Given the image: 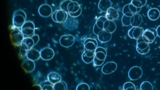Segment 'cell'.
I'll list each match as a JSON object with an SVG mask.
<instances>
[{"mask_svg": "<svg viewBox=\"0 0 160 90\" xmlns=\"http://www.w3.org/2000/svg\"><path fill=\"white\" fill-rule=\"evenodd\" d=\"M27 16L22 10L18 9L14 12L12 18L13 26L18 28H21L26 22Z\"/></svg>", "mask_w": 160, "mask_h": 90, "instance_id": "6da1fadb", "label": "cell"}, {"mask_svg": "<svg viewBox=\"0 0 160 90\" xmlns=\"http://www.w3.org/2000/svg\"><path fill=\"white\" fill-rule=\"evenodd\" d=\"M107 55L106 50L101 47H97L94 51L93 63L95 66H99L104 62Z\"/></svg>", "mask_w": 160, "mask_h": 90, "instance_id": "7a4b0ae2", "label": "cell"}, {"mask_svg": "<svg viewBox=\"0 0 160 90\" xmlns=\"http://www.w3.org/2000/svg\"><path fill=\"white\" fill-rule=\"evenodd\" d=\"M14 27L10 33L11 40L13 45L18 46L20 45L24 36L21 30L19 28Z\"/></svg>", "mask_w": 160, "mask_h": 90, "instance_id": "3957f363", "label": "cell"}, {"mask_svg": "<svg viewBox=\"0 0 160 90\" xmlns=\"http://www.w3.org/2000/svg\"><path fill=\"white\" fill-rule=\"evenodd\" d=\"M157 36L156 29L154 28L146 29L142 36L144 41L148 44L152 43Z\"/></svg>", "mask_w": 160, "mask_h": 90, "instance_id": "277c9868", "label": "cell"}, {"mask_svg": "<svg viewBox=\"0 0 160 90\" xmlns=\"http://www.w3.org/2000/svg\"><path fill=\"white\" fill-rule=\"evenodd\" d=\"M136 49L138 52L142 55L146 54L150 51L149 44L144 41L142 36L137 39Z\"/></svg>", "mask_w": 160, "mask_h": 90, "instance_id": "5b68a950", "label": "cell"}, {"mask_svg": "<svg viewBox=\"0 0 160 90\" xmlns=\"http://www.w3.org/2000/svg\"><path fill=\"white\" fill-rule=\"evenodd\" d=\"M21 30L24 37H31L35 34L34 24L31 21H26L21 28Z\"/></svg>", "mask_w": 160, "mask_h": 90, "instance_id": "8992f818", "label": "cell"}, {"mask_svg": "<svg viewBox=\"0 0 160 90\" xmlns=\"http://www.w3.org/2000/svg\"><path fill=\"white\" fill-rule=\"evenodd\" d=\"M68 12L62 10H56L52 15V20L57 23H63L67 20Z\"/></svg>", "mask_w": 160, "mask_h": 90, "instance_id": "52a82bcc", "label": "cell"}, {"mask_svg": "<svg viewBox=\"0 0 160 90\" xmlns=\"http://www.w3.org/2000/svg\"><path fill=\"white\" fill-rule=\"evenodd\" d=\"M143 71L139 67L134 66L132 67L129 70L128 76L132 80L135 81L139 79L142 76Z\"/></svg>", "mask_w": 160, "mask_h": 90, "instance_id": "ba28073f", "label": "cell"}, {"mask_svg": "<svg viewBox=\"0 0 160 90\" xmlns=\"http://www.w3.org/2000/svg\"><path fill=\"white\" fill-rule=\"evenodd\" d=\"M75 38L71 34L63 35L61 36L59 40L60 44L65 48H69L74 43Z\"/></svg>", "mask_w": 160, "mask_h": 90, "instance_id": "9c48e42d", "label": "cell"}, {"mask_svg": "<svg viewBox=\"0 0 160 90\" xmlns=\"http://www.w3.org/2000/svg\"><path fill=\"white\" fill-rule=\"evenodd\" d=\"M142 8L135 7L131 3L125 5L123 7L122 13L123 14L132 16L133 14L138 13L141 9Z\"/></svg>", "mask_w": 160, "mask_h": 90, "instance_id": "30bf717a", "label": "cell"}, {"mask_svg": "<svg viewBox=\"0 0 160 90\" xmlns=\"http://www.w3.org/2000/svg\"><path fill=\"white\" fill-rule=\"evenodd\" d=\"M107 19L104 16H100L96 19L93 28L94 33L97 35L98 33L104 29V24L105 22Z\"/></svg>", "mask_w": 160, "mask_h": 90, "instance_id": "8fae6325", "label": "cell"}, {"mask_svg": "<svg viewBox=\"0 0 160 90\" xmlns=\"http://www.w3.org/2000/svg\"><path fill=\"white\" fill-rule=\"evenodd\" d=\"M40 57L43 60L48 61L52 59L55 55L53 50L49 47H46L42 48L40 51Z\"/></svg>", "mask_w": 160, "mask_h": 90, "instance_id": "7c38bea8", "label": "cell"}, {"mask_svg": "<svg viewBox=\"0 0 160 90\" xmlns=\"http://www.w3.org/2000/svg\"><path fill=\"white\" fill-rule=\"evenodd\" d=\"M144 31L142 27H132L128 31V35L130 38L137 40L142 36Z\"/></svg>", "mask_w": 160, "mask_h": 90, "instance_id": "4fadbf2b", "label": "cell"}, {"mask_svg": "<svg viewBox=\"0 0 160 90\" xmlns=\"http://www.w3.org/2000/svg\"><path fill=\"white\" fill-rule=\"evenodd\" d=\"M117 68L116 63L114 62H109L105 63L102 68V72L104 74H108L115 72Z\"/></svg>", "mask_w": 160, "mask_h": 90, "instance_id": "5bb4252c", "label": "cell"}, {"mask_svg": "<svg viewBox=\"0 0 160 90\" xmlns=\"http://www.w3.org/2000/svg\"><path fill=\"white\" fill-rule=\"evenodd\" d=\"M38 12L41 16L44 18H47L52 14V9L48 4H44L41 5L39 7Z\"/></svg>", "mask_w": 160, "mask_h": 90, "instance_id": "9a60e30c", "label": "cell"}, {"mask_svg": "<svg viewBox=\"0 0 160 90\" xmlns=\"http://www.w3.org/2000/svg\"><path fill=\"white\" fill-rule=\"evenodd\" d=\"M98 43L97 40L94 38H88L84 42L83 46L84 50H88L94 51L98 47Z\"/></svg>", "mask_w": 160, "mask_h": 90, "instance_id": "2e32d148", "label": "cell"}, {"mask_svg": "<svg viewBox=\"0 0 160 90\" xmlns=\"http://www.w3.org/2000/svg\"><path fill=\"white\" fill-rule=\"evenodd\" d=\"M22 67L26 72L30 73L35 69V64L34 61L27 58L22 61Z\"/></svg>", "mask_w": 160, "mask_h": 90, "instance_id": "e0dca14e", "label": "cell"}, {"mask_svg": "<svg viewBox=\"0 0 160 90\" xmlns=\"http://www.w3.org/2000/svg\"><path fill=\"white\" fill-rule=\"evenodd\" d=\"M34 46V41L31 37H24L20 44L21 48L27 51L32 48Z\"/></svg>", "mask_w": 160, "mask_h": 90, "instance_id": "ac0fdd59", "label": "cell"}, {"mask_svg": "<svg viewBox=\"0 0 160 90\" xmlns=\"http://www.w3.org/2000/svg\"><path fill=\"white\" fill-rule=\"evenodd\" d=\"M94 56V51L84 50L82 55L83 61L86 63L89 64L93 61Z\"/></svg>", "mask_w": 160, "mask_h": 90, "instance_id": "d6986e66", "label": "cell"}, {"mask_svg": "<svg viewBox=\"0 0 160 90\" xmlns=\"http://www.w3.org/2000/svg\"><path fill=\"white\" fill-rule=\"evenodd\" d=\"M97 36L98 40L103 43L108 42L111 39L112 37V33L104 29L100 31Z\"/></svg>", "mask_w": 160, "mask_h": 90, "instance_id": "ffe728a7", "label": "cell"}, {"mask_svg": "<svg viewBox=\"0 0 160 90\" xmlns=\"http://www.w3.org/2000/svg\"><path fill=\"white\" fill-rule=\"evenodd\" d=\"M27 58L34 61L38 60L40 57V52L33 48L27 51Z\"/></svg>", "mask_w": 160, "mask_h": 90, "instance_id": "44dd1931", "label": "cell"}, {"mask_svg": "<svg viewBox=\"0 0 160 90\" xmlns=\"http://www.w3.org/2000/svg\"><path fill=\"white\" fill-rule=\"evenodd\" d=\"M119 16V14L116 10L111 7L107 10L105 17L108 20L113 21L117 19Z\"/></svg>", "mask_w": 160, "mask_h": 90, "instance_id": "7402d4cb", "label": "cell"}, {"mask_svg": "<svg viewBox=\"0 0 160 90\" xmlns=\"http://www.w3.org/2000/svg\"><path fill=\"white\" fill-rule=\"evenodd\" d=\"M147 16L150 20H156L160 16V12L159 9L156 8H151L148 11Z\"/></svg>", "mask_w": 160, "mask_h": 90, "instance_id": "603a6c76", "label": "cell"}, {"mask_svg": "<svg viewBox=\"0 0 160 90\" xmlns=\"http://www.w3.org/2000/svg\"><path fill=\"white\" fill-rule=\"evenodd\" d=\"M47 78L53 85L62 80L61 76L55 72H50L48 75Z\"/></svg>", "mask_w": 160, "mask_h": 90, "instance_id": "cb8c5ba5", "label": "cell"}, {"mask_svg": "<svg viewBox=\"0 0 160 90\" xmlns=\"http://www.w3.org/2000/svg\"><path fill=\"white\" fill-rule=\"evenodd\" d=\"M116 28V25L113 21L107 19L104 23V29L111 33L114 32Z\"/></svg>", "mask_w": 160, "mask_h": 90, "instance_id": "d4e9b609", "label": "cell"}, {"mask_svg": "<svg viewBox=\"0 0 160 90\" xmlns=\"http://www.w3.org/2000/svg\"><path fill=\"white\" fill-rule=\"evenodd\" d=\"M74 6L72 11L68 13L72 18H76L79 16L82 13V9L80 5L76 1H74Z\"/></svg>", "mask_w": 160, "mask_h": 90, "instance_id": "484cf974", "label": "cell"}, {"mask_svg": "<svg viewBox=\"0 0 160 90\" xmlns=\"http://www.w3.org/2000/svg\"><path fill=\"white\" fill-rule=\"evenodd\" d=\"M142 21V18L141 15L138 13L133 14L131 17V23L132 27H139Z\"/></svg>", "mask_w": 160, "mask_h": 90, "instance_id": "4316f807", "label": "cell"}, {"mask_svg": "<svg viewBox=\"0 0 160 90\" xmlns=\"http://www.w3.org/2000/svg\"><path fill=\"white\" fill-rule=\"evenodd\" d=\"M112 3L110 0H100L98 3L99 9L101 11L106 12L111 7Z\"/></svg>", "mask_w": 160, "mask_h": 90, "instance_id": "83f0119b", "label": "cell"}, {"mask_svg": "<svg viewBox=\"0 0 160 90\" xmlns=\"http://www.w3.org/2000/svg\"><path fill=\"white\" fill-rule=\"evenodd\" d=\"M42 90H54L53 84L48 80H45L39 84Z\"/></svg>", "mask_w": 160, "mask_h": 90, "instance_id": "f1b7e54d", "label": "cell"}, {"mask_svg": "<svg viewBox=\"0 0 160 90\" xmlns=\"http://www.w3.org/2000/svg\"><path fill=\"white\" fill-rule=\"evenodd\" d=\"M74 3V1L72 0H65L61 3L60 8L68 12L69 8Z\"/></svg>", "mask_w": 160, "mask_h": 90, "instance_id": "f546056e", "label": "cell"}, {"mask_svg": "<svg viewBox=\"0 0 160 90\" xmlns=\"http://www.w3.org/2000/svg\"><path fill=\"white\" fill-rule=\"evenodd\" d=\"M67 84L63 81L61 80L53 85L54 90H67Z\"/></svg>", "mask_w": 160, "mask_h": 90, "instance_id": "4dcf8cb0", "label": "cell"}, {"mask_svg": "<svg viewBox=\"0 0 160 90\" xmlns=\"http://www.w3.org/2000/svg\"><path fill=\"white\" fill-rule=\"evenodd\" d=\"M147 2V0H132L131 3L136 7L142 8L146 5Z\"/></svg>", "mask_w": 160, "mask_h": 90, "instance_id": "1f68e13d", "label": "cell"}, {"mask_svg": "<svg viewBox=\"0 0 160 90\" xmlns=\"http://www.w3.org/2000/svg\"><path fill=\"white\" fill-rule=\"evenodd\" d=\"M141 90H152L153 87L152 84L148 81L143 82L140 86Z\"/></svg>", "mask_w": 160, "mask_h": 90, "instance_id": "d6a6232c", "label": "cell"}, {"mask_svg": "<svg viewBox=\"0 0 160 90\" xmlns=\"http://www.w3.org/2000/svg\"><path fill=\"white\" fill-rule=\"evenodd\" d=\"M132 16H129L124 14L123 15L121 21L123 26H128L131 25V20Z\"/></svg>", "mask_w": 160, "mask_h": 90, "instance_id": "836d02e7", "label": "cell"}, {"mask_svg": "<svg viewBox=\"0 0 160 90\" xmlns=\"http://www.w3.org/2000/svg\"><path fill=\"white\" fill-rule=\"evenodd\" d=\"M123 88L124 90L136 89L135 85L130 82H125L123 85Z\"/></svg>", "mask_w": 160, "mask_h": 90, "instance_id": "e575fe53", "label": "cell"}, {"mask_svg": "<svg viewBox=\"0 0 160 90\" xmlns=\"http://www.w3.org/2000/svg\"><path fill=\"white\" fill-rule=\"evenodd\" d=\"M90 89V87L89 85L84 82H82L78 84L76 88L77 90H89Z\"/></svg>", "mask_w": 160, "mask_h": 90, "instance_id": "d590c367", "label": "cell"}, {"mask_svg": "<svg viewBox=\"0 0 160 90\" xmlns=\"http://www.w3.org/2000/svg\"><path fill=\"white\" fill-rule=\"evenodd\" d=\"M19 48V56L21 58H23L27 55V51L21 48L20 45L18 46Z\"/></svg>", "mask_w": 160, "mask_h": 90, "instance_id": "8d00e7d4", "label": "cell"}, {"mask_svg": "<svg viewBox=\"0 0 160 90\" xmlns=\"http://www.w3.org/2000/svg\"><path fill=\"white\" fill-rule=\"evenodd\" d=\"M34 42L35 46L36 45L38 42L39 40V37L38 34H34L31 36Z\"/></svg>", "mask_w": 160, "mask_h": 90, "instance_id": "74e56055", "label": "cell"}, {"mask_svg": "<svg viewBox=\"0 0 160 90\" xmlns=\"http://www.w3.org/2000/svg\"><path fill=\"white\" fill-rule=\"evenodd\" d=\"M156 29L158 36L160 38V25L157 27Z\"/></svg>", "mask_w": 160, "mask_h": 90, "instance_id": "f35d334b", "label": "cell"}]
</instances>
